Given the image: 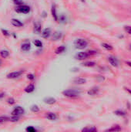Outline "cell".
<instances>
[{
	"label": "cell",
	"mask_w": 131,
	"mask_h": 132,
	"mask_svg": "<svg viewBox=\"0 0 131 132\" xmlns=\"http://www.w3.org/2000/svg\"><path fill=\"white\" fill-rule=\"evenodd\" d=\"M74 45H75V47L76 49L83 50V49H85L88 46V42L84 39L79 38V39H76L74 41Z\"/></svg>",
	"instance_id": "6da1fadb"
},
{
	"label": "cell",
	"mask_w": 131,
	"mask_h": 132,
	"mask_svg": "<svg viewBox=\"0 0 131 132\" xmlns=\"http://www.w3.org/2000/svg\"><path fill=\"white\" fill-rule=\"evenodd\" d=\"M80 91L76 90H66L63 91V94L66 97H69V98H76L77 97H79L80 95Z\"/></svg>",
	"instance_id": "7a4b0ae2"
},
{
	"label": "cell",
	"mask_w": 131,
	"mask_h": 132,
	"mask_svg": "<svg viewBox=\"0 0 131 132\" xmlns=\"http://www.w3.org/2000/svg\"><path fill=\"white\" fill-rule=\"evenodd\" d=\"M15 11L18 13L28 14L30 12V7L27 5H20L15 9Z\"/></svg>",
	"instance_id": "3957f363"
},
{
	"label": "cell",
	"mask_w": 131,
	"mask_h": 132,
	"mask_svg": "<svg viewBox=\"0 0 131 132\" xmlns=\"http://www.w3.org/2000/svg\"><path fill=\"white\" fill-rule=\"evenodd\" d=\"M25 72V70H18V71H13V72H11L9 73L8 74H7L6 76V78L7 79H15V78H18L22 74H23V73Z\"/></svg>",
	"instance_id": "277c9868"
},
{
	"label": "cell",
	"mask_w": 131,
	"mask_h": 132,
	"mask_svg": "<svg viewBox=\"0 0 131 132\" xmlns=\"http://www.w3.org/2000/svg\"><path fill=\"white\" fill-rule=\"evenodd\" d=\"M24 113H25L24 108L20 106H17L12 110L11 114H12V116H19V117L20 115H22Z\"/></svg>",
	"instance_id": "5b68a950"
},
{
	"label": "cell",
	"mask_w": 131,
	"mask_h": 132,
	"mask_svg": "<svg viewBox=\"0 0 131 132\" xmlns=\"http://www.w3.org/2000/svg\"><path fill=\"white\" fill-rule=\"evenodd\" d=\"M90 55L89 54V53L86 51V52H80L79 53H77L76 55V60H85L86 58H88Z\"/></svg>",
	"instance_id": "8992f818"
},
{
	"label": "cell",
	"mask_w": 131,
	"mask_h": 132,
	"mask_svg": "<svg viewBox=\"0 0 131 132\" xmlns=\"http://www.w3.org/2000/svg\"><path fill=\"white\" fill-rule=\"evenodd\" d=\"M51 12H52V15H53V19H55V21H58L59 20V15H57V9H56V5L55 4L52 5Z\"/></svg>",
	"instance_id": "52a82bcc"
},
{
	"label": "cell",
	"mask_w": 131,
	"mask_h": 132,
	"mask_svg": "<svg viewBox=\"0 0 131 132\" xmlns=\"http://www.w3.org/2000/svg\"><path fill=\"white\" fill-rule=\"evenodd\" d=\"M108 60L110 62V63L113 66V67H118L119 65V62H118V60L115 57V56H108Z\"/></svg>",
	"instance_id": "ba28073f"
},
{
	"label": "cell",
	"mask_w": 131,
	"mask_h": 132,
	"mask_svg": "<svg viewBox=\"0 0 131 132\" xmlns=\"http://www.w3.org/2000/svg\"><path fill=\"white\" fill-rule=\"evenodd\" d=\"M51 34H52V32H51V29L49 28H46V29H43L42 32V36L44 39L49 38L50 36H51Z\"/></svg>",
	"instance_id": "9c48e42d"
},
{
	"label": "cell",
	"mask_w": 131,
	"mask_h": 132,
	"mask_svg": "<svg viewBox=\"0 0 131 132\" xmlns=\"http://www.w3.org/2000/svg\"><path fill=\"white\" fill-rule=\"evenodd\" d=\"M11 23L15 27H22L24 26L23 22H22L21 21H19V19H12L11 20Z\"/></svg>",
	"instance_id": "30bf717a"
},
{
	"label": "cell",
	"mask_w": 131,
	"mask_h": 132,
	"mask_svg": "<svg viewBox=\"0 0 131 132\" xmlns=\"http://www.w3.org/2000/svg\"><path fill=\"white\" fill-rule=\"evenodd\" d=\"M41 29H42V25L39 22H36L34 23V32L36 34H39L41 32Z\"/></svg>",
	"instance_id": "8fae6325"
},
{
	"label": "cell",
	"mask_w": 131,
	"mask_h": 132,
	"mask_svg": "<svg viewBox=\"0 0 131 132\" xmlns=\"http://www.w3.org/2000/svg\"><path fill=\"white\" fill-rule=\"evenodd\" d=\"M31 49V44L29 42H25L21 45V50L22 51H29Z\"/></svg>",
	"instance_id": "7c38bea8"
},
{
	"label": "cell",
	"mask_w": 131,
	"mask_h": 132,
	"mask_svg": "<svg viewBox=\"0 0 131 132\" xmlns=\"http://www.w3.org/2000/svg\"><path fill=\"white\" fill-rule=\"evenodd\" d=\"M46 118L49 121H56L57 119V115L55 113H47L46 114Z\"/></svg>",
	"instance_id": "4fadbf2b"
},
{
	"label": "cell",
	"mask_w": 131,
	"mask_h": 132,
	"mask_svg": "<svg viewBox=\"0 0 131 132\" xmlns=\"http://www.w3.org/2000/svg\"><path fill=\"white\" fill-rule=\"evenodd\" d=\"M43 101L47 104L52 105V104H54L56 102V100L55 98H53V97H46V98H44Z\"/></svg>",
	"instance_id": "5bb4252c"
},
{
	"label": "cell",
	"mask_w": 131,
	"mask_h": 132,
	"mask_svg": "<svg viewBox=\"0 0 131 132\" xmlns=\"http://www.w3.org/2000/svg\"><path fill=\"white\" fill-rule=\"evenodd\" d=\"M86 80L84 78H82V77H77V78L74 79V80H73V83L76 84H86Z\"/></svg>",
	"instance_id": "9a60e30c"
},
{
	"label": "cell",
	"mask_w": 131,
	"mask_h": 132,
	"mask_svg": "<svg viewBox=\"0 0 131 132\" xmlns=\"http://www.w3.org/2000/svg\"><path fill=\"white\" fill-rule=\"evenodd\" d=\"M98 92H99V87H93V88H92V89L89 90H88V92H87V94H88L89 95L93 96V95H96Z\"/></svg>",
	"instance_id": "2e32d148"
},
{
	"label": "cell",
	"mask_w": 131,
	"mask_h": 132,
	"mask_svg": "<svg viewBox=\"0 0 131 132\" xmlns=\"http://www.w3.org/2000/svg\"><path fill=\"white\" fill-rule=\"evenodd\" d=\"M121 130H122V128L119 125H114L112 128L107 129L106 131H120Z\"/></svg>",
	"instance_id": "e0dca14e"
},
{
	"label": "cell",
	"mask_w": 131,
	"mask_h": 132,
	"mask_svg": "<svg viewBox=\"0 0 131 132\" xmlns=\"http://www.w3.org/2000/svg\"><path fill=\"white\" fill-rule=\"evenodd\" d=\"M82 66L86 67H93L96 66V63L93 61H88V62H84L82 63Z\"/></svg>",
	"instance_id": "ac0fdd59"
},
{
	"label": "cell",
	"mask_w": 131,
	"mask_h": 132,
	"mask_svg": "<svg viewBox=\"0 0 131 132\" xmlns=\"http://www.w3.org/2000/svg\"><path fill=\"white\" fill-rule=\"evenodd\" d=\"M34 90H35V87H34V85H33V84H29V85H28V86L25 88V92L30 94V93L33 92V91H34Z\"/></svg>",
	"instance_id": "d6986e66"
},
{
	"label": "cell",
	"mask_w": 131,
	"mask_h": 132,
	"mask_svg": "<svg viewBox=\"0 0 131 132\" xmlns=\"http://www.w3.org/2000/svg\"><path fill=\"white\" fill-rule=\"evenodd\" d=\"M9 56V52L5 50H0V56L2 58H7Z\"/></svg>",
	"instance_id": "ffe728a7"
},
{
	"label": "cell",
	"mask_w": 131,
	"mask_h": 132,
	"mask_svg": "<svg viewBox=\"0 0 131 132\" xmlns=\"http://www.w3.org/2000/svg\"><path fill=\"white\" fill-rule=\"evenodd\" d=\"M65 50H66V46H60L59 47H58V48L56 49L55 53H56V54H59V53H63Z\"/></svg>",
	"instance_id": "44dd1931"
},
{
	"label": "cell",
	"mask_w": 131,
	"mask_h": 132,
	"mask_svg": "<svg viewBox=\"0 0 131 132\" xmlns=\"http://www.w3.org/2000/svg\"><path fill=\"white\" fill-rule=\"evenodd\" d=\"M102 46H103V48H105L107 50H109V51H111V50H113V47L111 45H110V44H108V43H102Z\"/></svg>",
	"instance_id": "7402d4cb"
},
{
	"label": "cell",
	"mask_w": 131,
	"mask_h": 132,
	"mask_svg": "<svg viewBox=\"0 0 131 132\" xmlns=\"http://www.w3.org/2000/svg\"><path fill=\"white\" fill-rule=\"evenodd\" d=\"M39 108L37 106V105H32L31 108H30V111L33 113H37L39 111Z\"/></svg>",
	"instance_id": "603a6c76"
},
{
	"label": "cell",
	"mask_w": 131,
	"mask_h": 132,
	"mask_svg": "<svg viewBox=\"0 0 131 132\" xmlns=\"http://www.w3.org/2000/svg\"><path fill=\"white\" fill-rule=\"evenodd\" d=\"M9 120H10V118L6 116H0V125L5 123V122L8 121Z\"/></svg>",
	"instance_id": "cb8c5ba5"
},
{
	"label": "cell",
	"mask_w": 131,
	"mask_h": 132,
	"mask_svg": "<svg viewBox=\"0 0 131 132\" xmlns=\"http://www.w3.org/2000/svg\"><path fill=\"white\" fill-rule=\"evenodd\" d=\"M97 129L95 127H91V128H85L82 129V131H97Z\"/></svg>",
	"instance_id": "d4e9b609"
},
{
	"label": "cell",
	"mask_w": 131,
	"mask_h": 132,
	"mask_svg": "<svg viewBox=\"0 0 131 132\" xmlns=\"http://www.w3.org/2000/svg\"><path fill=\"white\" fill-rule=\"evenodd\" d=\"M33 43H34V45H35L36 47H42V43L40 40H39V39L34 40V41H33Z\"/></svg>",
	"instance_id": "484cf974"
},
{
	"label": "cell",
	"mask_w": 131,
	"mask_h": 132,
	"mask_svg": "<svg viewBox=\"0 0 131 132\" xmlns=\"http://www.w3.org/2000/svg\"><path fill=\"white\" fill-rule=\"evenodd\" d=\"M114 114H115L116 115H118V116H122V117H124V116H125V115H126V113H125L124 111H120V110L116 111L114 112Z\"/></svg>",
	"instance_id": "4316f807"
},
{
	"label": "cell",
	"mask_w": 131,
	"mask_h": 132,
	"mask_svg": "<svg viewBox=\"0 0 131 132\" xmlns=\"http://www.w3.org/2000/svg\"><path fill=\"white\" fill-rule=\"evenodd\" d=\"M19 120V116H12V118H10V121L11 122H16Z\"/></svg>",
	"instance_id": "83f0119b"
},
{
	"label": "cell",
	"mask_w": 131,
	"mask_h": 132,
	"mask_svg": "<svg viewBox=\"0 0 131 132\" xmlns=\"http://www.w3.org/2000/svg\"><path fill=\"white\" fill-rule=\"evenodd\" d=\"M25 131L28 132H35L36 131V129L34 127L29 126V127H27V128H25Z\"/></svg>",
	"instance_id": "f1b7e54d"
},
{
	"label": "cell",
	"mask_w": 131,
	"mask_h": 132,
	"mask_svg": "<svg viewBox=\"0 0 131 132\" xmlns=\"http://www.w3.org/2000/svg\"><path fill=\"white\" fill-rule=\"evenodd\" d=\"M7 103H8V104H10V105H12V104H14L15 103V99H14V98L10 97V98H8V99H7Z\"/></svg>",
	"instance_id": "f546056e"
},
{
	"label": "cell",
	"mask_w": 131,
	"mask_h": 132,
	"mask_svg": "<svg viewBox=\"0 0 131 132\" xmlns=\"http://www.w3.org/2000/svg\"><path fill=\"white\" fill-rule=\"evenodd\" d=\"M1 31H2V34H3L5 36H10V33H9V32H8V31H7L6 29H1Z\"/></svg>",
	"instance_id": "4dcf8cb0"
},
{
	"label": "cell",
	"mask_w": 131,
	"mask_h": 132,
	"mask_svg": "<svg viewBox=\"0 0 131 132\" xmlns=\"http://www.w3.org/2000/svg\"><path fill=\"white\" fill-rule=\"evenodd\" d=\"M124 29H125V31L127 33H129L130 35H131V26H124Z\"/></svg>",
	"instance_id": "1f68e13d"
},
{
	"label": "cell",
	"mask_w": 131,
	"mask_h": 132,
	"mask_svg": "<svg viewBox=\"0 0 131 132\" xmlns=\"http://www.w3.org/2000/svg\"><path fill=\"white\" fill-rule=\"evenodd\" d=\"M27 78L29 80H33L35 79V75L32 74V73H29L27 75Z\"/></svg>",
	"instance_id": "d6a6232c"
},
{
	"label": "cell",
	"mask_w": 131,
	"mask_h": 132,
	"mask_svg": "<svg viewBox=\"0 0 131 132\" xmlns=\"http://www.w3.org/2000/svg\"><path fill=\"white\" fill-rule=\"evenodd\" d=\"M15 5H22V0H12Z\"/></svg>",
	"instance_id": "836d02e7"
},
{
	"label": "cell",
	"mask_w": 131,
	"mask_h": 132,
	"mask_svg": "<svg viewBox=\"0 0 131 132\" xmlns=\"http://www.w3.org/2000/svg\"><path fill=\"white\" fill-rule=\"evenodd\" d=\"M87 52L89 53V54H90V56H93V55H95V54L97 53V51H93V50H89V51H87Z\"/></svg>",
	"instance_id": "e575fe53"
},
{
	"label": "cell",
	"mask_w": 131,
	"mask_h": 132,
	"mask_svg": "<svg viewBox=\"0 0 131 132\" xmlns=\"http://www.w3.org/2000/svg\"><path fill=\"white\" fill-rule=\"evenodd\" d=\"M4 97H5V93H4V92H1V93H0V100L2 99Z\"/></svg>",
	"instance_id": "d590c367"
},
{
	"label": "cell",
	"mask_w": 131,
	"mask_h": 132,
	"mask_svg": "<svg viewBox=\"0 0 131 132\" xmlns=\"http://www.w3.org/2000/svg\"><path fill=\"white\" fill-rule=\"evenodd\" d=\"M125 90H127V92H128V93H129V94H130L131 95V90H130V89H129V88H126V87H125Z\"/></svg>",
	"instance_id": "8d00e7d4"
},
{
	"label": "cell",
	"mask_w": 131,
	"mask_h": 132,
	"mask_svg": "<svg viewBox=\"0 0 131 132\" xmlns=\"http://www.w3.org/2000/svg\"><path fill=\"white\" fill-rule=\"evenodd\" d=\"M46 14L45 12H42V17H46Z\"/></svg>",
	"instance_id": "74e56055"
},
{
	"label": "cell",
	"mask_w": 131,
	"mask_h": 132,
	"mask_svg": "<svg viewBox=\"0 0 131 132\" xmlns=\"http://www.w3.org/2000/svg\"><path fill=\"white\" fill-rule=\"evenodd\" d=\"M127 64L128 66H130V67H131V62H129V61H128V62H127Z\"/></svg>",
	"instance_id": "f35d334b"
},
{
	"label": "cell",
	"mask_w": 131,
	"mask_h": 132,
	"mask_svg": "<svg viewBox=\"0 0 131 132\" xmlns=\"http://www.w3.org/2000/svg\"><path fill=\"white\" fill-rule=\"evenodd\" d=\"M2 60L0 59V67L2 66Z\"/></svg>",
	"instance_id": "ab89813d"
},
{
	"label": "cell",
	"mask_w": 131,
	"mask_h": 132,
	"mask_svg": "<svg viewBox=\"0 0 131 132\" xmlns=\"http://www.w3.org/2000/svg\"><path fill=\"white\" fill-rule=\"evenodd\" d=\"M130 50H131V44H130Z\"/></svg>",
	"instance_id": "60d3db41"
}]
</instances>
